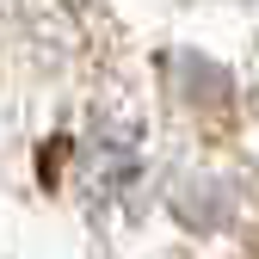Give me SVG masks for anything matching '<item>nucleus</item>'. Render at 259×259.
Wrapping results in <instances>:
<instances>
[{"label":"nucleus","instance_id":"obj_1","mask_svg":"<svg viewBox=\"0 0 259 259\" xmlns=\"http://www.w3.org/2000/svg\"><path fill=\"white\" fill-rule=\"evenodd\" d=\"M142 167V148L130 130H99L87 148H80V191L87 198H117V191L136 179Z\"/></svg>","mask_w":259,"mask_h":259}]
</instances>
